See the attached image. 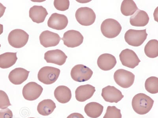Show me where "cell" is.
Masks as SVG:
<instances>
[{
  "label": "cell",
  "mask_w": 158,
  "mask_h": 118,
  "mask_svg": "<svg viewBox=\"0 0 158 118\" xmlns=\"http://www.w3.org/2000/svg\"><path fill=\"white\" fill-rule=\"evenodd\" d=\"M154 101L146 94L140 93L134 96L132 105L136 113L143 115L149 113L153 107Z\"/></svg>",
  "instance_id": "1"
},
{
  "label": "cell",
  "mask_w": 158,
  "mask_h": 118,
  "mask_svg": "<svg viewBox=\"0 0 158 118\" xmlns=\"http://www.w3.org/2000/svg\"><path fill=\"white\" fill-rule=\"evenodd\" d=\"M122 30L120 24L116 20L108 19L102 23L101 31L102 34L108 38H114L118 36Z\"/></svg>",
  "instance_id": "2"
},
{
  "label": "cell",
  "mask_w": 158,
  "mask_h": 118,
  "mask_svg": "<svg viewBox=\"0 0 158 118\" xmlns=\"http://www.w3.org/2000/svg\"><path fill=\"white\" fill-rule=\"evenodd\" d=\"M60 72L59 69L54 67H43L38 73V80L42 83L46 85H50L57 81Z\"/></svg>",
  "instance_id": "3"
},
{
  "label": "cell",
  "mask_w": 158,
  "mask_h": 118,
  "mask_svg": "<svg viewBox=\"0 0 158 118\" xmlns=\"http://www.w3.org/2000/svg\"><path fill=\"white\" fill-rule=\"evenodd\" d=\"M29 35L22 29L14 30L8 35L9 44L15 48L19 49L24 47L27 43Z\"/></svg>",
  "instance_id": "4"
},
{
  "label": "cell",
  "mask_w": 158,
  "mask_h": 118,
  "mask_svg": "<svg viewBox=\"0 0 158 118\" xmlns=\"http://www.w3.org/2000/svg\"><path fill=\"white\" fill-rule=\"evenodd\" d=\"M148 35L146 29L143 30L129 29L125 33V39L130 45L139 47L146 40Z\"/></svg>",
  "instance_id": "5"
},
{
  "label": "cell",
  "mask_w": 158,
  "mask_h": 118,
  "mask_svg": "<svg viewBox=\"0 0 158 118\" xmlns=\"http://www.w3.org/2000/svg\"><path fill=\"white\" fill-rule=\"evenodd\" d=\"M114 77L117 84L123 88H130L135 81V74L123 69L117 70L114 73Z\"/></svg>",
  "instance_id": "6"
},
{
  "label": "cell",
  "mask_w": 158,
  "mask_h": 118,
  "mask_svg": "<svg viewBox=\"0 0 158 118\" xmlns=\"http://www.w3.org/2000/svg\"><path fill=\"white\" fill-rule=\"evenodd\" d=\"M75 17L79 24L85 26L93 25L96 18L93 10L87 7L78 8L76 11Z\"/></svg>",
  "instance_id": "7"
},
{
  "label": "cell",
  "mask_w": 158,
  "mask_h": 118,
  "mask_svg": "<svg viewBox=\"0 0 158 118\" xmlns=\"http://www.w3.org/2000/svg\"><path fill=\"white\" fill-rule=\"evenodd\" d=\"M93 74V71L88 67L82 64L77 65L72 69L70 75L72 79L77 82L89 81Z\"/></svg>",
  "instance_id": "8"
},
{
  "label": "cell",
  "mask_w": 158,
  "mask_h": 118,
  "mask_svg": "<svg viewBox=\"0 0 158 118\" xmlns=\"http://www.w3.org/2000/svg\"><path fill=\"white\" fill-rule=\"evenodd\" d=\"M43 88L41 85L35 82H30L26 84L23 88L22 94L26 100L34 101L40 96Z\"/></svg>",
  "instance_id": "9"
},
{
  "label": "cell",
  "mask_w": 158,
  "mask_h": 118,
  "mask_svg": "<svg viewBox=\"0 0 158 118\" xmlns=\"http://www.w3.org/2000/svg\"><path fill=\"white\" fill-rule=\"evenodd\" d=\"M119 58L123 65L131 69L137 66L141 61L136 53L133 50L128 49L121 51Z\"/></svg>",
  "instance_id": "10"
},
{
  "label": "cell",
  "mask_w": 158,
  "mask_h": 118,
  "mask_svg": "<svg viewBox=\"0 0 158 118\" xmlns=\"http://www.w3.org/2000/svg\"><path fill=\"white\" fill-rule=\"evenodd\" d=\"M62 39L67 47L75 48L78 47L83 43L84 37L77 31L70 30L65 32Z\"/></svg>",
  "instance_id": "11"
},
{
  "label": "cell",
  "mask_w": 158,
  "mask_h": 118,
  "mask_svg": "<svg viewBox=\"0 0 158 118\" xmlns=\"http://www.w3.org/2000/svg\"><path fill=\"white\" fill-rule=\"evenodd\" d=\"M102 96L104 100L110 103H118L124 97L120 91L110 85L102 88Z\"/></svg>",
  "instance_id": "12"
},
{
  "label": "cell",
  "mask_w": 158,
  "mask_h": 118,
  "mask_svg": "<svg viewBox=\"0 0 158 118\" xmlns=\"http://www.w3.org/2000/svg\"><path fill=\"white\" fill-rule=\"evenodd\" d=\"M40 44L45 48L57 45L61 38L59 34L48 30L42 32L39 37Z\"/></svg>",
  "instance_id": "13"
},
{
  "label": "cell",
  "mask_w": 158,
  "mask_h": 118,
  "mask_svg": "<svg viewBox=\"0 0 158 118\" xmlns=\"http://www.w3.org/2000/svg\"><path fill=\"white\" fill-rule=\"evenodd\" d=\"M67 56L59 49L49 50L44 54V58L48 63H52L61 66L65 63Z\"/></svg>",
  "instance_id": "14"
},
{
  "label": "cell",
  "mask_w": 158,
  "mask_h": 118,
  "mask_svg": "<svg viewBox=\"0 0 158 118\" xmlns=\"http://www.w3.org/2000/svg\"><path fill=\"white\" fill-rule=\"evenodd\" d=\"M68 22V19L65 15L55 13L49 18L48 25L52 29L60 30L67 27Z\"/></svg>",
  "instance_id": "15"
},
{
  "label": "cell",
  "mask_w": 158,
  "mask_h": 118,
  "mask_svg": "<svg viewBox=\"0 0 158 118\" xmlns=\"http://www.w3.org/2000/svg\"><path fill=\"white\" fill-rule=\"evenodd\" d=\"M96 91L95 87L89 84L81 85L76 90V98L80 102H84L90 99Z\"/></svg>",
  "instance_id": "16"
},
{
  "label": "cell",
  "mask_w": 158,
  "mask_h": 118,
  "mask_svg": "<svg viewBox=\"0 0 158 118\" xmlns=\"http://www.w3.org/2000/svg\"><path fill=\"white\" fill-rule=\"evenodd\" d=\"M30 71L22 68L14 69L8 76L9 81L15 85H20L27 79Z\"/></svg>",
  "instance_id": "17"
},
{
  "label": "cell",
  "mask_w": 158,
  "mask_h": 118,
  "mask_svg": "<svg viewBox=\"0 0 158 118\" xmlns=\"http://www.w3.org/2000/svg\"><path fill=\"white\" fill-rule=\"evenodd\" d=\"M97 63L100 69L103 71H108L114 68L117 64V61L115 57L112 55L105 53L100 56Z\"/></svg>",
  "instance_id": "18"
},
{
  "label": "cell",
  "mask_w": 158,
  "mask_h": 118,
  "mask_svg": "<svg viewBox=\"0 0 158 118\" xmlns=\"http://www.w3.org/2000/svg\"><path fill=\"white\" fill-rule=\"evenodd\" d=\"M48 14L47 10L42 6H34L29 11V17L34 22L38 24L44 22Z\"/></svg>",
  "instance_id": "19"
},
{
  "label": "cell",
  "mask_w": 158,
  "mask_h": 118,
  "mask_svg": "<svg viewBox=\"0 0 158 118\" xmlns=\"http://www.w3.org/2000/svg\"><path fill=\"white\" fill-rule=\"evenodd\" d=\"M149 20L148 14L144 11L138 10L135 14L131 17L130 22L132 26L143 27L148 25Z\"/></svg>",
  "instance_id": "20"
},
{
  "label": "cell",
  "mask_w": 158,
  "mask_h": 118,
  "mask_svg": "<svg viewBox=\"0 0 158 118\" xmlns=\"http://www.w3.org/2000/svg\"><path fill=\"white\" fill-rule=\"evenodd\" d=\"M55 98L59 102L62 104L67 103L72 98V92L70 88L64 85L57 87L55 90Z\"/></svg>",
  "instance_id": "21"
},
{
  "label": "cell",
  "mask_w": 158,
  "mask_h": 118,
  "mask_svg": "<svg viewBox=\"0 0 158 118\" xmlns=\"http://www.w3.org/2000/svg\"><path fill=\"white\" fill-rule=\"evenodd\" d=\"M104 107L96 102L87 104L85 107L84 111L87 116L91 118L99 117L103 111Z\"/></svg>",
  "instance_id": "22"
},
{
  "label": "cell",
  "mask_w": 158,
  "mask_h": 118,
  "mask_svg": "<svg viewBox=\"0 0 158 118\" xmlns=\"http://www.w3.org/2000/svg\"><path fill=\"white\" fill-rule=\"evenodd\" d=\"M56 108V104L51 99H45L40 102L37 106V111L40 114L48 116L51 114Z\"/></svg>",
  "instance_id": "23"
},
{
  "label": "cell",
  "mask_w": 158,
  "mask_h": 118,
  "mask_svg": "<svg viewBox=\"0 0 158 118\" xmlns=\"http://www.w3.org/2000/svg\"><path fill=\"white\" fill-rule=\"evenodd\" d=\"M17 60V53L7 52L0 55V68H9L14 65Z\"/></svg>",
  "instance_id": "24"
},
{
  "label": "cell",
  "mask_w": 158,
  "mask_h": 118,
  "mask_svg": "<svg viewBox=\"0 0 158 118\" xmlns=\"http://www.w3.org/2000/svg\"><path fill=\"white\" fill-rule=\"evenodd\" d=\"M138 9L136 4L132 0H124L121 4V12L125 16H128L134 14Z\"/></svg>",
  "instance_id": "25"
},
{
  "label": "cell",
  "mask_w": 158,
  "mask_h": 118,
  "mask_svg": "<svg viewBox=\"0 0 158 118\" xmlns=\"http://www.w3.org/2000/svg\"><path fill=\"white\" fill-rule=\"evenodd\" d=\"M145 54L150 58H156L158 56V41L152 39L148 42L144 48Z\"/></svg>",
  "instance_id": "26"
},
{
  "label": "cell",
  "mask_w": 158,
  "mask_h": 118,
  "mask_svg": "<svg viewBox=\"0 0 158 118\" xmlns=\"http://www.w3.org/2000/svg\"><path fill=\"white\" fill-rule=\"evenodd\" d=\"M146 89L151 94L158 92V78L157 77H151L146 80L145 84Z\"/></svg>",
  "instance_id": "27"
},
{
  "label": "cell",
  "mask_w": 158,
  "mask_h": 118,
  "mask_svg": "<svg viewBox=\"0 0 158 118\" xmlns=\"http://www.w3.org/2000/svg\"><path fill=\"white\" fill-rule=\"evenodd\" d=\"M103 118H122L121 110L115 106H109Z\"/></svg>",
  "instance_id": "28"
},
{
  "label": "cell",
  "mask_w": 158,
  "mask_h": 118,
  "mask_svg": "<svg viewBox=\"0 0 158 118\" xmlns=\"http://www.w3.org/2000/svg\"><path fill=\"white\" fill-rule=\"evenodd\" d=\"M12 106L8 95L5 91L0 90V109H5Z\"/></svg>",
  "instance_id": "29"
},
{
  "label": "cell",
  "mask_w": 158,
  "mask_h": 118,
  "mask_svg": "<svg viewBox=\"0 0 158 118\" xmlns=\"http://www.w3.org/2000/svg\"><path fill=\"white\" fill-rule=\"evenodd\" d=\"M54 6L56 9L60 11H65L68 10L70 6L69 0H55Z\"/></svg>",
  "instance_id": "30"
},
{
  "label": "cell",
  "mask_w": 158,
  "mask_h": 118,
  "mask_svg": "<svg viewBox=\"0 0 158 118\" xmlns=\"http://www.w3.org/2000/svg\"><path fill=\"white\" fill-rule=\"evenodd\" d=\"M12 111L7 108L0 110V118H13Z\"/></svg>",
  "instance_id": "31"
},
{
  "label": "cell",
  "mask_w": 158,
  "mask_h": 118,
  "mask_svg": "<svg viewBox=\"0 0 158 118\" xmlns=\"http://www.w3.org/2000/svg\"><path fill=\"white\" fill-rule=\"evenodd\" d=\"M67 118H85L81 114L74 113L71 114L67 116Z\"/></svg>",
  "instance_id": "32"
},
{
  "label": "cell",
  "mask_w": 158,
  "mask_h": 118,
  "mask_svg": "<svg viewBox=\"0 0 158 118\" xmlns=\"http://www.w3.org/2000/svg\"><path fill=\"white\" fill-rule=\"evenodd\" d=\"M6 7L4 6L2 3H0V18L2 17L5 13Z\"/></svg>",
  "instance_id": "33"
},
{
  "label": "cell",
  "mask_w": 158,
  "mask_h": 118,
  "mask_svg": "<svg viewBox=\"0 0 158 118\" xmlns=\"http://www.w3.org/2000/svg\"><path fill=\"white\" fill-rule=\"evenodd\" d=\"M3 32V25L0 24V35Z\"/></svg>",
  "instance_id": "34"
},
{
  "label": "cell",
  "mask_w": 158,
  "mask_h": 118,
  "mask_svg": "<svg viewBox=\"0 0 158 118\" xmlns=\"http://www.w3.org/2000/svg\"><path fill=\"white\" fill-rule=\"evenodd\" d=\"M1 45L0 44V48H1Z\"/></svg>",
  "instance_id": "35"
},
{
  "label": "cell",
  "mask_w": 158,
  "mask_h": 118,
  "mask_svg": "<svg viewBox=\"0 0 158 118\" xmlns=\"http://www.w3.org/2000/svg\"><path fill=\"white\" fill-rule=\"evenodd\" d=\"M35 118L30 117V118Z\"/></svg>",
  "instance_id": "36"
}]
</instances>
